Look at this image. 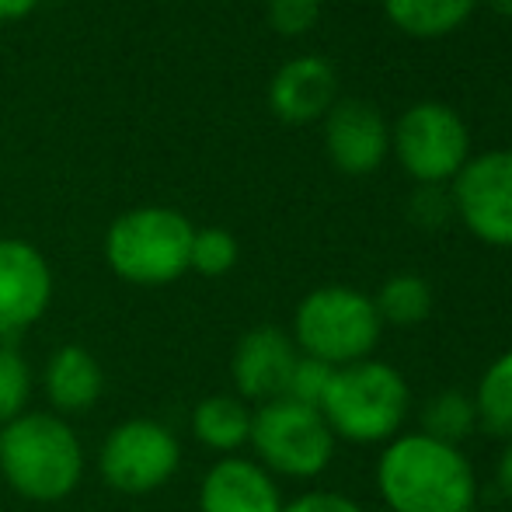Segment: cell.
Here are the masks:
<instances>
[{
  "label": "cell",
  "mask_w": 512,
  "mask_h": 512,
  "mask_svg": "<svg viewBox=\"0 0 512 512\" xmlns=\"http://www.w3.org/2000/svg\"><path fill=\"white\" fill-rule=\"evenodd\" d=\"M377 488L391 512H471L478 478L460 446L405 432L377 460Z\"/></svg>",
  "instance_id": "cell-1"
},
{
  "label": "cell",
  "mask_w": 512,
  "mask_h": 512,
  "mask_svg": "<svg viewBox=\"0 0 512 512\" xmlns=\"http://www.w3.org/2000/svg\"><path fill=\"white\" fill-rule=\"evenodd\" d=\"M88 453L67 418L32 411L0 425V478L28 502H63L81 488Z\"/></svg>",
  "instance_id": "cell-2"
},
{
  "label": "cell",
  "mask_w": 512,
  "mask_h": 512,
  "mask_svg": "<svg viewBox=\"0 0 512 512\" xmlns=\"http://www.w3.org/2000/svg\"><path fill=\"white\" fill-rule=\"evenodd\" d=\"M408 405L411 391L401 370L380 363V359H359V363L338 366L331 373L321 415L335 439L370 446L391 443L394 436H401Z\"/></svg>",
  "instance_id": "cell-3"
},
{
  "label": "cell",
  "mask_w": 512,
  "mask_h": 512,
  "mask_svg": "<svg viewBox=\"0 0 512 512\" xmlns=\"http://www.w3.org/2000/svg\"><path fill=\"white\" fill-rule=\"evenodd\" d=\"M192 234L189 216L171 206H136L115 216L105 230V265L133 286H171L189 272Z\"/></svg>",
  "instance_id": "cell-4"
},
{
  "label": "cell",
  "mask_w": 512,
  "mask_h": 512,
  "mask_svg": "<svg viewBox=\"0 0 512 512\" xmlns=\"http://www.w3.org/2000/svg\"><path fill=\"white\" fill-rule=\"evenodd\" d=\"M380 331H384V321L373 307V297L352 286L310 290L293 314V342L300 356L321 359L335 370L370 359L380 342Z\"/></svg>",
  "instance_id": "cell-5"
},
{
  "label": "cell",
  "mask_w": 512,
  "mask_h": 512,
  "mask_svg": "<svg viewBox=\"0 0 512 512\" xmlns=\"http://www.w3.org/2000/svg\"><path fill=\"white\" fill-rule=\"evenodd\" d=\"M248 446L272 478L293 481L317 478L328 471L335 457V436L321 411L297 405L290 398H276L255 408Z\"/></svg>",
  "instance_id": "cell-6"
},
{
  "label": "cell",
  "mask_w": 512,
  "mask_h": 512,
  "mask_svg": "<svg viewBox=\"0 0 512 512\" xmlns=\"http://www.w3.org/2000/svg\"><path fill=\"white\" fill-rule=\"evenodd\" d=\"M182 467V443L161 418L136 415L108 429L98 446V478L119 495H154Z\"/></svg>",
  "instance_id": "cell-7"
},
{
  "label": "cell",
  "mask_w": 512,
  "mask_h": 512,
  "mask_svg": "<svg viewBox=\"0 0 512 512\" xmlns=\"http://www.w3.org/2000/svg\"><path fill=\"white\" fill-rule=\"evenodd\" d=\"M394 154L418 185H443L471 161V136L450 105L418 102L391 129Z\"/></svg>",
  "instance_id": "cell-8"
},
{
  "label": "cell",
  "mask_w": 512,
  "mask_h": 512,
  "mask_svg": "<svg viewBox=\"0 0 512 512\" xmlns=\"http://www.w3.org/2000/svg\"><path fill=\"white\" fill-rule=\"evenodd\" d=\"M453 213L478 241L512 248V150L471 157L453 178Z\"/></svg>",
  "instance_id": "cell-9"
},
{
  "label": "cell",
  "mask_w": 512,
  "mask_h": 512,
  "mask_svg": "<svg viewBox=\"0 0 512 512\" xmlns=\"http://www.w3.org/2000/svg\"><path fill=\"white\" fill-rule=\"evenodd\" d=\"M53 269L32 241L0 237V342H14L53 304Z\"/></svg>",
  "instance_id": "cell-10"
},
{
  "label": "cell",
  "mask_w": 512,
  "mask_h": 512,
  "mask_svg": "<svg viewBox=\"0 0 512 512\" xmlns=\"http://www.w3.org/2000/svg\"><path fill=\"white\" fill-rule=\"evenodd\" d=\"M297 359L300 349L290 331L276 328V324H258V328L244 331L234 345V356H230L234 394L255 408L286 398Z\"/></svg>",
  "instance_id": "cell-11"
},
{
  "label": "cell",
  "mask_w": 512,
  "mask_h": 512,
  "mask_svg": "<svg viewBox=\"0 0 512 512\" xmlns=\"http://www.w3.org/2000/svg\"><path fill=\"white\" fill-rule=\"evenodd\" d=\"M324 147L345 175H370L380 168L387 147H391V129L384 115L370 102H335L324 119Z\"/></svg>",
  "instance_id": "cell-12"
},
{
  "label": "cell",
  "mask_w": 512,
  "mask_h": 512,
  "mask_svg": "<svg viewBox=\"0 0 512 512\" xmlns=\"http://www.w3.org/2000/svg\"><path fill=\"white\" fill-rule=\"evenodd\" d=\"M199 512H283V492L258 460L234 453L203 474Z\"/></svg>",
  "instance_id": "cell-13"
},
{
  "label": "cell",
  "mask_w": 512,
  "mask_h": 512,
  "mask_svg": "<svg viewBox=\"0 0 512 512\" xmlns=\"http://www.w3.org/2000/svg\"><path fill=\"white\" fill-rule=\"evenodd\" d=\"M338 95L335 67L321 56H297L283 63L269 84V108L283 122H314L331 112Z\"/></svg>",
  "instance_id": "cell-14"
},
{
  "label": "cell",
  "mask_w": 512,
  "mask_h": 512,
  "mask_svg": "<svg viewBox=\"0 0 512 512\" xmlns=\"http://www.w3.org/2000/svg\"><path fill=\"white\" fill-rule=\"evenodd\" d=\"M42 391H46L53 415H84L102 401L105 370L95 352H88L77 342H67L49 352L46 366H42Z\"/></svg>",
  "instance_id": "cell-15"
},
{
  "label": "cell",
  "mask_w": 512,
  "mask_h": 512,
  "mask_svg": "<svg viewBox=\"0 0 512 512\" xmlns=\"http://www.w3.org/2000/svg\"><path fill=\"white\" fill-rule=\"evenodd\" d=\"M251 415L255 408L237 394H209L192 408L189 425L199 446L220 453V457H234L251 439Z\"/></svg>",
  "instance_id": "cell-16"
},
{
  "label": "cell",
  "mask_w": 512,
  "mask_h": 512,
  "mask_svg": "<svg viewBox=\"0 0 512 512\" xmlns=\"http://www.w3.org/2000/svg\"><path fill=\"white\" fill-rule=\"evenodd\" d=\"M474 4L478 0H384V14L415 39H439L464 25Z\"/></svg>",
  "instance_id": "cell-17"
},
{
  "label": "cell",
  "mask_w": 512,
  "mask_h": 512,
  "mask_svg": "<svg viewBox=\"0 0 512 512\" xmlns=\"http://www.w3.org/2000/svg\"><path fill=\"white\" fill-rule=\"evenodd\" d=\"M474 411H478V429L488 436H499L512 443V349L502 352L478 380Z\"/></svg>",
  "instance_id": "cell-18"
},
{
  "label": "cell",
  "mask_w": 512,
  "mask_h": 512,
  "mask_svg": "<svg viewBox=\"0 0 512 512\" xmlns=\"http://www.w3.org/2000/svg\"><path fill=\"white\" fill-rule=\"evenodd\" d=\"M373 307H377L380 321L384 324H398V328H411V324H422L432 310V290L422 276H411V272H401V276H391L380 293L373 297Z\"/></svg>",
  "instance_id": "cell-19"
},
{
  "label": "cell",
  "mask_w": 512,
  "mask_h": 512,
  "mask_svg": "<svg viewBox=\"0 0 512 512\" xmlns=\"http://www.w3.org/2000/svg\"><path fill=\"white\" fill-rule=\"evenodd\" d=\"M478 429V411H474V398L464 391H439L422 408V432L439 443L457 446L460 439L474 436Z\"/></svg>",
  "instance_id": "cell-20"
},
{
  "label": "cell",
  "mask_w": 512,
  "mask_h": 512,
  "mask_svg": "<svg viewBox=\"0 0 512 512\" xmlns=\"http://www.w3.org/2000/svg\"><path fill=\"white\" fill-rule=\"evenodd\" d=\"M32 366L14 342H0V425L25 415L32 398Z\"/></svg>",
  "instance_id": "cell-21"
},
{
  "label": "cell",
  "mask_w": 512,
  "mask_h": 512,
  "mask_svg": "<svg viewBox=\"0 0 512 512\" xmlns=\"http://www.w3.org/2000/svg\"><path fill=\"white\" fill-rule=\"evenodd\" d=\"M241 258L237 237L223 227H203L192 234V255H189V272H199L206 279H220Z\"/></svg>",
  "instance_id": "cell-22"
},
{
  "label": "cell",
  "mask_w": 512,
  "mask_h": 512,
  "mask_svg": "<svg viewBox=\"0 0 512 512\" xmlns=\"http://www.w3.org/2000/svg\"><path fill=\"white\" fill-rule=\"evenodd\" d=\"M331 373H335V366L321 363V359L300 356L297 366H293V377H290V387H286V398L297 401V405H307V408L321 411V401H324V394H328V384H331Z\"/></svg>",
  "instance_id": "cell-23"
},
{
  "label": "cell",
  "mask_w": 512,
  "mask_h": 512,
  "mask_svg": "<svg viewBox=\"0 0 512 512\" xmlns=\"http://www.w3.org/2000/svg\"><path fill=\"white\" fill-rule=\"evenodd\" d=\"M321 0H269V25L279 35H304L317 25Z\"/></svg>",
  "instance_id": "cell-24"
},
{
  "label": "cell",
  "mask_w": 512,
  "mask_h": 512,
  "mask_svg": "<svg viewBox=\"0 0 512 512\" xmlns=\"http://www.w3.org/2000/svg\"><path fill=\"white\" fill-rule=\"evenodd\" d=\"M408 209L422 227H443L453 216V196L443 185H422V189L411 196Z\"/></svg>",
  "instance_id": "cell-25"
},
{
  "label": "cell",
  "mask_w": 512,
  "mask_h": 512,
  "mask_svg": "<svg viewBox=\"0 0 512 512\" xmlns=\"http://www.w3.org/2000/svg\"><path fill=\"white\" fill-rule=\"evenodd\" d=\"M283 512H366L356 499L338 492H307L293 502H283Z\"/></svg>",
  "instance_id": "cell-26"
},
{
  "label": "cell",
  "mask_w": 512,
  "mask_h": 512,
  "mask_svg": "<svg viewBox=\"0 0 512 512\" xmlns=\"http://www.w3.org/2000/svg\"><path fill=\"white\" fill-rule=\"evenodd\" d=\"M495 485H499V492L506 495V499L512 502V443L502 450L499 457V471H495Z\"/></svg>",
  "instance_id": "cell-27"
},
{
  "label": "cell",
  "mask_w": 512,
  "mask_h": 512,
  "mask_svg": "<svg viewBox=\"0 0 512 512\" xmlns=\"http://www.w3.org/2000/svg\"><path fill=\"white\" fill-rule=\"evenodd\" d=\"M35 7H39V0H0V21H18L32 14Z\"/></svg>",
  "instance_id": "cell-28"
},
{
  "label": "cell",
  "mask_w": 512,
  "mask_h": 512,
  "mask_svg": "<svg viewBox=\"0 0 512 512\" xmlns=\"http://www.w3.org/2000/svg\"><path fill=\"white\" fill-rule=\"evenodd\" d=\"M488 7H492L495 14H502V18H512V0H485Z\"/></svg>",
  "instance_id": "cell-29"
},
{
  "label": "cell",
  "mask_w": 512,
  "mask_h": 512,
  "mask_svg": "<svg viewBox=\"0 0 512 512\" xmlns=\"http://www.w3.org/2000/svg\"><path fill=\"white\" fill-rule=\"evenodd\" d=\"M471 512H478V509H471Z\"/></svg>",
  "instance_id": "cell-30"
}]
</instances>
